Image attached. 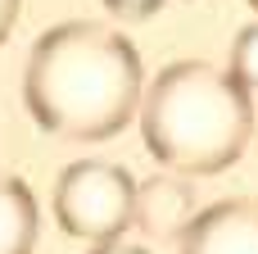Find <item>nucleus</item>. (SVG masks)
Instances as JSON below:
<instances>
[{
    "mask_svg": "<svg viewBox=\"0 0 258 254\" xmlns=\"http://www.w3.org/2000/svg\"><path fill=\"white\" fill-rule=\"evenodd\" d=\"M145 86V64L132 36L91 18L41 32L23 64V109L59 141L118 136L141 114Z\"/></svg>",
    "mask_w": 258,
    "mask_h": 254,
    "instance_id": "f257e3e1",
    "label": "nucleus"
},
{
    "mask_svg": "<svg viewBox=\"0 0 258 254\" xmlns=\"http://www.w3.org/2000/svg\"><path fill=\"white\" fill-rule=\"evenodd\" d=\"M254 132V95L209 59H177L159 68L141 100V141L168 173H227Z\"/></svg>",
    "mask_w": 258,
    "mask_h": 254,
    "instance_id": "f03ea898",
    "label": "nucleus"
},
{
    "mask_svg": "<svg viewBox=\"0 0 258 254\" xmlns=\"http://www.w3.org/2000/svg\"><path fill=\"white\" fill-rule=\"evenodd\" d=\"M54 223L86 245L122 241L136 227V177L109 159H77L54 177Z\"/></svg>",
    "mask_w": 258,
    "mask_h": 254,
    "instance_id": "7ed1b4c3",
    "label": "nucleus"
},
{
    "mask_svg": "<svg viewBox=\"0 0 258 254\" xmlns=\"http://www.w3.org/2000/svg\"><path fill=\"white\" fill-rule=\"evenodd\" d=\"M181 254H258V200L227 195L190 223L181 236Z\"/></svg>",
    "mask_w": 258,
    "mask_h": 254,
    "instance_id": "20e7f679",
    "label": "nucleus"
},
{
    "mask_svg": "<svg viewBox=\"0 0 258 254\" xmlns=\"http://www.w3.org/2000/svg\"><path fill=\"white\" fill-rule=\"evenodd\" d=\"M195 218H200V209H195V191H190L186 173L163 168V173L136 182V232L141 236L181 241Z\"/></svg>",
    "mask_w": 258,
    "mask_h": 254,
    "instance_id": "39448f33",
    "label": "nucleus"
},
{
    "mask_svg": "<svg viewBox=\"0 0 258 254\" xmlns=\"http://www.w3.org/2000/svg\"><path fill=\"white\" fill-rule=\"evenodd\" d=\"M36 232H41V209L32 186L0 168V254H32Z\"/></svg>",
    "mask_w": 258,
    "mask_h": 254,
    "instance_id": "423d86ee",
    "label": "nucleus"
},
{
    "mask_svg": "<svg viewBox=\"0 0 258 254\" xmlns=\"http://www.w3.org/2000/svg\"><path fill=\"white\" fill-rule=\"evenodd\" d=\"M227 68H231V77H236L249 95H258V18H254V23H245V27L231 36Z\"/></svg>",
    "mask_w": 258,
    "mask_h": 254,
    "instance_id": "0eeeda50",
    "label": "nucleus"
},
{
    "mask_svg": "<svg viewBox=\"0 0 258 254\" xmlns=\"http://www.w3.org/2000/svg\"><path fill=\"white\" fill-rule=\"evenodd\" d=\"M113 18H154L168 0H100Z\"/></svg>",
    "mask_w": 258,
    "mask_h": 254,
    "instance_id": "6e6552de",
    "label": "nucleus"
},
{
    "mask_svg": "<svg viewBox=\"0 0 258 254\" xmlns=\"http://www.w3.org/2000/svg\"><path fill=\"white\" fill-rule=\"evenodd\" d=\"M18 9H23V0H0V45L9 41L14 23H18Z\"/></svg>",
    "mask_w": 258,
    "mask_h": 254,
    "instance_id": "1a4fd4ad",
    "label": "nucleus"
},
{
    "mask_svg": "<svg viewBox=\"0 0 258 254\" xmlns=\"http://www.w3.org/2000/svg\"><path fill=\"white\" fill-rule=\"evenodd\" d=\"M91 254H150V250L122 236V241H104V245H91Z\"/></svg>",
    "mask_w": 258,
    "mask_h": 254,
    "instance_id": "9d476101",
    "label": "nucleus"
},
{
    "mask_svg": "<svg viewBox=\"0 0 258 254\" xmlns=\"http://www.w3.org/2000/svg\"><path fill=\"white\" fill-rule=\"evenodd\" d=\"M245 5H249V9H254V14H258V0H245Z\"/></svg>",
    "mask_w": 258,
    "mask_h": 254,
    "instance_id": "9b49d317",
    "label": "nucleus"
}]
</instances>
